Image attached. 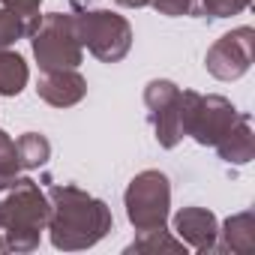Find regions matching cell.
Instances as JSON below:
<instances>
[{"mask_svg":"<svg viewBox=\"0 0 255 255\" xmlns=\"http://www.w3.org/2000/svg\"><path fill=\"white\" fill-rule=\"evenodd\" d=\"M18 162H21V171H33V168H42L48 159H51V141L42 135V132H24L18 141Z\"/></svg>","mask_w":255,"mask_h":255,"instance_id":"9a60e30c","label":"cell"},{"mask_svg":"<svg viewBox=\"0 0 255 255\" xmlns=\"http://www.w3.org/2000/svg\"><path fill=\"white\" fill-rule=\"evenodd\" d=\"M21 162H18V147L9 138V132L0 129V189H9L18 180Z\"/></svg>","mask_w":255,"mask_h":255,"instance_id":"2e32d148","label":"cell"},{"mask_svg":"<svg viewBox=\"0 0 255 255\" xmlns=\"http://www.w3.org/2000/svg\"><path fill=\"white\" fill-rule=\"evenodd\" d=\"M48 195L36 180L18 177L0 201V237L6 252H33L48 225Z\"/></svg>","mask_w":255,"mask_h":255,"instance_id":"7a4b0ae2","label":"cell"},{"mask_svg":"<svg viewBox=\"0 0 255 255\" xmlns=\"http://www.w3.org/2000/svg\"><path fill=\"white\" fill-rule=\"evenodd\" d=\"M33 57L42 72L48 69H78L84 48L75 33L72 12H48L39 18L36 30L30 33Z\"/></svg>","mask_w":255,"mask_h":255,"instance_id":"8992f818","label":"cell"},{"mask_svg":"<svg viewBox=\"0 0 255 255\" xmlns=\"http://www.w3.org/2000/svg\"><path fill=\"white\" fill-rule=\"evenodd\" d=\"M180 120H183V135L195 138L201 147H216L240 120V111L231 99L219 93L201 96L195 90H180Z\"/></svg>","mask_w":255,"mask_h":255,"instance_id":"277c9868","label":"cell"},{"mask_svg":"<svg viewBox=\"0 0 255 255\" xmlns=\"http://www.w3.org/2000/svg\"><path fill=\"white\" fill-rule=\"evenodd\" d=\"M255 60V30L252 27H234L225 36H219L207 54L204 66L216 81H237L252 69Z\"/></svg>","mask_w":255,"mask_h":255,"instance_id":"52a82bcc","label":"cell"},{"mask_svg":"<svg viewBox=\"0 0 255 255\" xmlns=\"http://www.w3.org/2000/svg\"><path fill=\"white\" fill-rule=\"evenodd\" d=\"M21 36H30V24L24 18H18L12 9L0 6V48L15 45Z\"/></svg>","mask_w":255,"mask_h":255,"instance_id":"e0dca14e","label":"cell"},{"mask_svg":"<svg viewBox=\"0 0 255 255\" xmlns=\"http://www.w3.org/2000/svg\"><path fill=\"white\" fill-rule=\"evenodd\" d=\"M36 93L54 108H72L87 96V78L78 69H48L39 75Z\"/></svg>","mask_w":255,"mask_h":255,"instance_id":"30bf717a","label":"cell"},{"mask_svg":"<svg viewBox=\"0 0 255 255\" xmlns=\"http://www.w3.org/2000/svg\"><path fill=\"white\" fill-rule=\"evenodd\" d=\"M0 252H6V249H3V237H0Z\"/></svg>","mask_w":255,"mask_h":255,"instance_id":"7402d4cb","label":"cell"},{"mask_svg":"<svg viewBox=\"0 0 255 255\" xmlns=\"http://www.w3.org/2000/svg\"><path fill=\"white\" fill-rule=\"evenodd\" d=\"M216 153L228 165H249L255 159V132H252V117L246 111H240V120L216 144Z\"/></svg>","mask_w":255,"mask_h":255,"instance_id":"8fae6325","label":"cell"},{"mask_svg":"<svg viewBox=\"0 0 255 255\" xmlns=\"http://www.w3.org/2000/svg\"><path fill=\"white\" fill-rule=\"evenodd\" d=\"M30 69L18 51L0 48V96H18L27 87Z\"/></svg>","mask_w":255,"mask_h":255,"instance_id":"4fadbf2b","label":"cell"},{"mask_svg":"<svg viewBox=\"0 0 255 255\" xmlns=\"http://www.w3.org/2000/svg\"><path fill=\"white\" fill-rule=\"evenodd\" d=\"M144 105L150 111V126L159 147L171 150L183 141V120H180V87L168 78H153L144 87Z\"/></svg>","mask_w":255,"mask_h":255,"instance_id":"ba28073f","label":"cell"},{"mask_svg":"<svg viewBox=\"0 0 255 255\" xmlns=\"http://www.w3.org/2000/svg\"><path fill=\"white\" fill-rule=\"evenodd\" d=\"M6 9H12L18 18H24L27 24H30V33L36 30V24H39V6H42V0H0Z\"/></svg>","mask_w":255,"mask_h":255,"instance_id":"ffe728a7","label":"cell"},{"mask_svg":"<svg viewBox=\"0 0 255 255\" xmlns=\"http://www.w3.org/2000/svg\"><path fill=\"white\" fill-rule=\"evenodd\" d=\"M126 252H144V255H156V252H171V255H186V243L165 231V228H147V231H138L135 240L126 246Z\"/></svg>","mask_w":255,"mask_h":255,"instance_id":"5bb4252c","label":"cell"},{"mask_svg":"<svg viewBox=\"0 0 255 255\" xmlns=\"http://www.w3.org/2000/svg\"><path fill=\"white\" fill-rule=\"evenodd\" d=\"M252 0H198V15L204 18H231L249 9Z\"/></svg>","mask_w":255,"mask_h":255,"instance_id":"ac0fdd59","label":"cell"},{"mask_svg":"<svg viewBox=\"0 0 255 255\" xmlns=\"http://www.w3.org/2000/svg\"><path fill=\"white\" fill-rule=\"evenodd\" d=\"M174 234L195 252H216L219 219L207 207H183L174 216Z\"/></svg>","mask_w":255,"mask_h":255,"instance_id":"9c48e42d","label":"cell"},{"mask_svg":"<svg viewBox=\"0 0 255 255\" xmlns=\"http://www.w3.org/2000/svg\"><path fill=\"white\" fill-rule=\"evenodd\" d=\"M75 33L81 48H87L102 63H120L132 48V24L111 9H72Z\"/></svg>","mask_w":255,"mask_h":255,"instance_id":"3957f363","label":"cell"},{"mask_svg":"<svg viewBox=\"0 0 255 255\" xmlns=\"http://www.w3.org/2000/svg\"><path fill=\"white\" fill-rule=\"evenodd\" d=\"M114 3L126 9H141V6H150V0H114Z\"/></svg>","mask_w":255,"mask_h":255,"instance_id":"44dd1931","label":"cell"},{"mask_svg":"<svg viewBox=\"0 0 255 255\" xmlns=\"http://www.w3.org/2000/svg\"><path fill=\"white\" fill-rule=\"evenodd\" d=\"M123 207H126V219H129V225L135 231L165 228L168 213H171V180H168V174L159 168L138 171L123 192Z\"/></svg>","mask_w":255,"mask_h":255,"instance_id":"5b68a950","label":"cell"},{"mask_svg":"<svg viewBox=\"0 0 255 255\" xmlns=\"http://www.w3.org/2000/svg\"><path fill=\"white\" fill-rule=\"evenodd\" d=\"M255 249V213L240 210L228 216L219 228L216 237V252H234V255H249Z\"/></svg>","mask_w":255,"mask_h":255,"instance_id":"7c38bea8","label":"cell"},{"mask_svg":"<svg viewBox=\"0 0 255 255\" xmlns=\"http://www.w3.org/2000/svg\"><path fill=\"white\" fill-rule=\"evenodd\" d=\"M48 234L51 243L63 252H78V249H90L96 246L111 228H114V216L111 207L84 192L81 186L72 183H54L48 186Z\"/></svg>","mask_w":255,"mask_h":255,"instance_id":"6da1fadb","label":"cell"},{"mask_svg":"<svg viewBox=\"0 0 255 255\" xmlns=\"http://www.w3.org/2000/svg\"><path fill=\"white\" fill-rule=\"evenodd\" d=\"M150 6H153L159 15H168V18L198 15V0H150Z\"/></svg>","mask_w":255,"mask_h":255,"instance_id":"d6986e66","label":"cell"}]
</instances>
